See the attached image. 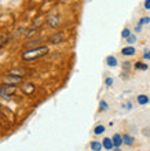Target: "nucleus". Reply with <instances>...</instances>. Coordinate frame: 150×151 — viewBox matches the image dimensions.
Returning <instances> with one entry per match:
<instances>
[{"instance_id": "f257e3e1", "label": "nucleus", "mask_w": 150, "mask_h": 151, "mask_svg": "<svg viewBox=\"0 0 150 151\" xmlns=\"http://www.w3.org/2000/svg\"><path fill=\"white\" fill-rule=\"evenodd\" d=\"M48 47L47 45H39V47L30 48V50H26V51L22 52V59L24 60H35L39 59L41 56H44L46 54H48Z\"/></svg>"}, {"instance_id": "f03ea898", "label": "nucleus", "mask_w": 150, "mask_h": 151, "mask_svg": "<svg viewBox=\"0 0 150 151\" xmlns=\"http://www.w3.org/2000/svg\"><path fill=\"white\" fill-rule=\"evenodd\" d=\"M15 92H17L15 85H11V84H3V85H0V96L4 98V99H8Z\"/></svg>"}, {"instance_id": "7ed1b4c3", "label": "nucleus", "mask_w": 150, "mask_h": 151, "mask_svg": "<svg viewBox=\"0 0 150 151\" xmlns=\"http://www.w3.org/2000/svg\"><path fill=\"white\" fill-rule=\"evenodd\" d=\"M63 40H65V35H63V32H55L54 35H51V36H50V39H48V43H51V44H59V43H62Z\"/></svg>"}, {"instance_id": "20e7f679", "label": "nucleus", "mask_w": 150, "mask_h": 151, "mask_svg": "<svg viewBox=\"0 0 150 151\" xmlns=\"http://www.w3.org/2000/svg\"><path fill=\"white\" fill-rule=\"evenodd\" d=\"M46 22H47V25L50 26V28H52V29H57V28H58V26L61 25L59 17H57V15H51V17H48Z\"/></svg>"}, {"instance_id": "39448f33", "label": "nucleus", "mask_w": 150, "mask_h": 151, "mask_svg": "<svg viewBox=\"0 0 150 151\" xmlns=\"http://www.w3.org/2000/svg\"><path fill=\"white\" fill-rule=\"evenodd\" d=\"M136 54V50H135L134 45H127L121 50V55L122 56H134Z\"/></svg>"}, {"instance_id": "423d86ee", "label": "nucleus", "mask_w": 150, "mask_h": 151, "mask_svg": "<svg viewBox=\"0 0 150 151\" xmlns=\"http://www.w3.org/2000/svg\"><path fill=\"white\" fill-rule=\"evenodd\" d=\"M102 146H103V148L107 150V151H112L113 148H114V144H113L112 137H105V139L102 140Z\"/></svg>"}, {"instance_id": "0eeeda50", "label": "nucleus", "mask_w": 150, "mask_h": 151, "mask_svg": "<svg viewBox=\"0 0 150 151\" xmlns=\"http://www.w3.org/2000/svg\"><path fill=\"white\" fill-rule=\"evenodd\" d=\"M122 143L125 144V146H128V147H131V146H134V143H135L134 136L128 135V133H124V135H122Z\"/></svg>"}, {"instance_id": "6e6552de", "label": "nucleus", "mask_w": 150, "mask_h": 151, "mask_svg": "<svg viewBox=\"0 0 150 151\" xmlns=\"http://www.w3.org/2000/svg\"><path fill=\"white\" fill-rule=\"evenodd\" d=\"M136 102H138V104H141V106H145V104H147L150 102V98L147 95H145V93H141V95L136 96Z\"/></svg>"}, {"instance_id": "1a4fd4ad", "label": "nucleus", "mask_w": 150, "mask_h": 151, "mask_svg": "<svg viewBox=\"0 0 150 151\" xmlns=\"http://www.w3.org/2000/svg\"><path fill=\"white\" fill-rule=\"evenodd\" d=\"M106 65L109 66V68H116V66L119 65V62H117V58H116L114 55L106 56Z\"/></svg>"}, {"instance_id": "9d476101", "label": "nucleus", "mask_w": 150, "mask_h": 151, "mask_svg": "<svg viewBox=\"0 0 150 151\" xmlns=\"http://www.w3.org/2000/svg\"><path fill=\"white\" fill-rule=\"evenodd\" d=\"M112 140H113L114 147H121V144H124L122 143V135H120V133H114L113 137H112Z\"/></svg>"}, {"instance_id": "9b49d317", "label": "nucleus", "mask_w": 150, "mask_h": 151, "mask_svg": "<svg viewBox=\"0 0 150 151\" xmlns=\"http://www.w3.org/2000/svg\"><path fill=\"white\" fill-rule=\"evenodd\" d=\"M134 68L136 69V70H142V72H145V70H147L150 66L146 63V62H143V60H138V62H135Z\"/></svg>"}, {"instance_id": "f8f14e48", "label": "nucleus", "mask_w": 150, "mask_h": 151, "mask_svg": "<svg viewBox=\"0 0 150 151\" xmlns=\"http://www.w3.org/2000/svg\"><path fill=\"white\" fill-rule=\"evenodd\" d=\"M102 148H103L102 142H98V140L91 142V150L92 151H102Z\"/></svg>"}, {"instance_id": "ddd939ff", "label": "nucleus", "mask_w": 150, "mask_h": 151, "mask_svg": "<svg viewBox=\"0 0 150 151\" xmlns=\"http://www.w3.org/2000/svg\"><path fill=\"white\" fill-rule=\"evenodd\" d=\"M103 132H105V125H96V127L94 128V133H95L96 136L102 135Z\"/></svg>"}, {"instance_id": "4468645a", "label": "nucleus", "mask_w": 150, "mask_h": 151, "mask_svg": "<svg viewBox=\"0 0 150 151\" xmlns=\"http://www.w3.org/2000/svg\"><path fill=\"white\" fill-rule=\"evenodd\" d=\"M125 41H127V44H128V45H132V44H135L136 41H138V37H136V35H134V33H132L128 39H125Z\"/></svg>"}, {"instance_id": "2eb2a0df", "label": "nucleus", "mask_w": 150, "mask_h": 151, "mask_svg": "<svg viewBox=\"0 0 150 151\" xmlns=\"http://www.w3.org/2000/svg\"><path fill=\"white\" fill-rule=\"evenodd\" d=\"M107 109H109V104H107L106 100H101L99 102V110L101 111H107Z\"/></svg>"}, {"instance_id": "dca6fc26", "label": "nucleus", "mask_w": 150, "mask_h": 151, "mask_svg": "<svg viewBox=\"0 0 150 151\" xmlns=\"http://www.w3.org/2000/svg\"><path fill=\"white\" fill-rule=\"evenodd\" d=\"M149 24H150V17H142L138 22V25H141V26H143V25H149Z\"/></svg>"}, {"instance_id": "f3484780", "label": "nucleus", "mask_w": 150, "mask_h": 151, "mask_svg": "<svg viewBox=\"0 0 150 151\" xmlns=\"http://www.w3.org/2000/svg\"><path fill=\"white\" fill-rule=\"evenodd\" d=\"M132 35V32H131L128 28H125V29H122V32H121V37L122 39H128V37Z\"/></svg>"}, {"instance_id": "a211bd4d", "label": "nucleus", "mask_w": 150, "mask_h": 151, "mask_svg": "<svg viewBox=\"0 0 150 151\" xmlns=\"http://www.w3.org/2000/svg\"><path fill=\"white\" fill-rule=\"evenodd\" d=\"M113 83H114V81H113V78H112V77H107V78L105 80V85H106V87H112V85H113Z\"/></svg>"}, {"instance_id": "6ab92c4d", "label": "nucleus", "mask_w": 150, "mask_h": 151, "mask_svg": "<svg viewBox=\"0 0 150 151\" xmlns=\"http://www.w3.org/2000/svg\"><path fill=\"white\" fill-rule=\"evenodd\" d=\"M143 60H150V50H145V52H143Z\"/></svg>"}, {"instance_id": "aec40b11", "label": "nucleus", "mask_w": 150, "mask_h": 151, "mask_svg": "<svg viewBox=\"0 0 150 151\" xmlns=\"http://www.w3.org/2000/svg\"><path fill=\"white\" fill-rule=\"evenodd\" d=\"M122 107L124 109L127 107V110H131V109H132V103H131V102H127L125 104H122Z\"/></svg>"}, {"instance_id": "412c9836", "label": "nucleus", "mask_w": 150, "mask_h": 151, "mask_svg": "<svg viewBox=\"0 0 150 151\" xmlns=\"http://www.w3.org/2000/svg\"><path fill=\"white\" fill-rule=\"evenodd\" d=\"M143 6H145L146 10H150V0H145V4H143Z\"/></svg>"}, {"instance_id": "4be33fe9", "label": "nucleus", "mask_w": 150, "mask_h": 151, "mask_svg": "<svg viewBox=\"0 0 150 151\" xmlns=\"http://www.w3.org/2000/svg\"><path fill=\"white\" fill-rule=\"evenodd\" d=\"M135 32L141 33V32H142V26H141V25H136V26H135Z\"/></svg>"}, {"instance_id": "5701e85b", "label": "nucleus", "mask_w": 150, "mask_h": 151, "mask_svg": "<svg viewBox=\"0 0 150 151\" xmlns=\"http://www.w3.org/2000/svg\"><path fill=\"white\" fill-rule=\"evenodd\" d=\"M112 151H121V150H120V147H114V148H113V150H112Z\"/></svg>"}]
</instances>
